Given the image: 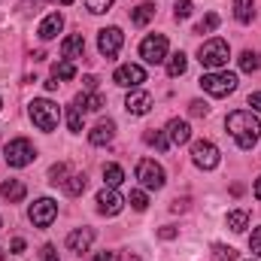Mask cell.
Wrapping results in <instances>:
<instances>
[{
	"label": "cell",
	"mask_w": 261,
	"mask_h": 261,
	"mask_svg": "<svg viewBox=\"0 0 261 261\" xmlns=\"http://www.w3.org/2000/svg\"><path fill=\"white\" fill-rule=\"evenodd\" d=\"M82 88L85 91H97V76H82Z\"/></svg>",
	"instance_id": "cell-42"
},
{
	"label": "cell",
	"mask_w": 261,
	"mask_h": 261,
	"mask_svg": "<svg viewBox=\"0 0 261 261\" xmlns=\"http://www.w3.org/2000/svg\"><path fill=\"white\" fill-rule=\"evenodd\" d=\"M0 195L6 197L9 203H18V200H24L28 189H24V182H21V179H6V182L0 186Z\"/></svg>",
	"instance_id": "cell-20"
},
{
	"label": "cell",
	"mask_w": 261,
	"mask_h": 261,
	"mask_svg": "<svg viewBox=\"0 0 261 261\" xmlns=\"http://www.w3.org/2000/svg\"><path fill=\"white\" fill-rule=\"evenodd\" d=\"M31 222L37 225V228H49L55 219H58V203L52 200V197H40L34 206H31Z\"/></svg>",
	"instance_id": "cell-9"
},
{
	"label": "cell",
	"mask_w": 261,
	"mask_h": 261,
	"mask_svg": "<svg viewBox=\"0 0 261 261\" xmlns=\"http://www.w3.org/2000/svg\"><path fill=\"white\" fill-rule=\"evenodd\" d=\"M113 6V0H85V9L91 12V15H100V12H107Z\"/></svg>",
	"instance_id": "cell-35"
},
{
	"label": "cell",
	"mask_w": 261,
	"mask_h": 261,
	"mask_svg": "<svg viewBox=\"0 0 261 261\" xmlns=\"http://www.w3.org/2000/svg\"><path fill=\"white\" fill-rule=\"evenodd\" d=\"M249 107L261 113V91H252V94H249Z\"/></svg>",
	"instance_id": "cell-43"
},
{
	"label": "cell",
	"mask_w": 261,
	"mask_h": 261,
	"mask_svg": "<svg viewBox=\"0 0 261 261\" xmlns=\"http://www.w3.org/2000/svg\"><path fill=\"white\" fill-rule=\"evenodd\" d=\"M61 28H64V18H61V12H49V15L40 21L37 34H40V40H55V37L61 34Z\"/></svg>",
	"instance_id": "cell-15"
},
{
	"label": "cell",
	"mask_w": 261,
	"mask_h": 261,
	"mask_svg": "<svg viewBox=\"0 0 261 261\" xmlns=\"http://www.w3.org/2000/svg\"><path fill=\"white\" fill-rule=\"evenodd\" d=\"M64 179H67V164H52L49 167V182L52 186H64Z\"/></svg>",
	"instance_id": "cell-31"
},
{
	"label": "cell",
	"mask_w": 261,
	"mask_h": 261,
	"mask_svg": "<svg viewBox=\"0 0 261 261\" xmlns=\"http://www.w3.org/2000/svg\"><path fill=\"white\" fill-rule=\"evenodd\" d=\"M52 76H55V79H73V76H76V64L67 61V58H61V61L52 64Z\"/></svg>",
	"instance_id": "cell-28"
},
{
	"label": "cell",
	"mask_w": 261,
	"mask_h": 261,
	"mask_svg": "<svg viewBox=\"0 0 261 261\" xmlns=\"http://www.w3.org/2000/svg\"><path fill=\"white\" fill-rule=\"evenodd\" d=\"M249 249H252V255H258L261 258V228L252 231V237H249Z\"/></svg>",
	"instance_id": "cell-37"
},
{
	"label": "cell",
	"mask_w": 261,
	"mask_h": 261,
	"mask_svg": "<svg viewBox=\"0 0 261 261\" xmlns=\"http://www.w3.org/2000/svg\"><path fill=\"white\" fill-rule=\"evenodd\" d=\"M140 58L146 64H164L167 61V37L164 34H149L140 43Z\"/></svg>",
	"instance_id": "cell-5"
},
{
	"label": "cell",
	"mask_w": 261,
	"mask_h": 261,
	"mask_svg": "<svg viewBox=\"0 0 261 261\" xmlns=\"http://www.w3.org/2000/svg\"><path fill=\"white\" fill-rule=\"evenodd\" d=\"M200 88L213 97H228L234 88H237V76L228 73V70H213V73H203L200 76Z\"/></svg>",
	"instance_id": "cell-3"
},
{
	"label": "cell",
	"mask_w": 261,
	"mask_h": 261,
	"mask_svg": "<svg viewBox=\"0 0 261 261\" xmlns=\"http://www.w3.org/2000/svg\"><path fill=\"white\" fill-rule=\"evenodd\" d=\"M176 234H179V231H176V228H170V225H164V228H158V237H161V240H173Z\"/></svg>",
	"instance_id": "cell-40"
},
{
	"label": "cell",
	"mask_w": 261,
	"mask_h": 261,
	"mask_svg": "<svg viewBox=\"0 0 261 261\" xmlns=\"http://www.w3.org/2000/svg\"><path fill=\"white\" fill-rule=\"evenodd\" d=\"M189 113H192V116H197V119H200V116H206V113H210V107H206L203 100H192V103H189Z\"/></svg>",
	"instance_id": "cell-38"
},
{
	"label": "cell",
	"mask_w": 261,
	"mask_h": 261,
	"mask_svg": "<svg viewBox=\"0 0 261 261\" xmlns=\"http://www.w3.org/2000/svg\"><path fill=\"white\" fill-rule=\"evenodd\" d=\"M113 137H116V122H97L88 130V143L91 146H107V143H113Z\"/></svg>",
	"instance_id": "cell-17"
},
{
	"label": "cell",
	"mask_w": 261,
	"mask_h": 261,
	"mask_svg": "<svg viewBox=\"0 0 261 261\" xmlns=\"http://www.w3.org/2000/svg\"><path fill=\"white\" fill-rule=\"evenodd\" d=\"M192 9H195V3H192V0H182V3H176V21L189 18V15H192Z\"/></svg>",
	"instance_id": "cell-36"
},
{
	"label": "cell",
	"mask_w": 261,
	"mask_h": 261,
	"mask_svg": "<svg viewBox=\"0 0 261 261\" xmlns=\"http://www.w3.org/2000/svg\"><path fill=\"white\" fill-rule=\"evenodd\" d=\"M219 21H222V18H219V15H216V12H206V15H203V18H200V21H197L195 34H213V31H216V28H219Z\"/></svg>",
	"instance_id": "cell-29"
},
{
	"label": "cell",
	"mask_w": 261,
	"mask_h": 261,
	"mask_svg": "<svg viewBox=\"0 0 261 261\" xmlns=\"http://www.w3.org/2000/svg\"><path fill=\"white\" fill-rule=\"evenodd\" d=\"M255 197H258V200H261V176H258V179H255Z\"/></svg>",
	"instance_id": "cell-47"
},
{
	"label": "cell",
	"mask_w": 261,
	"mask_h": 261,
	"mask_svg": "<svg viewBox=\"0 0 261 261\" xmlns=\"http://www.w3.org/2000/svg\"><path fill=\"white\" fill-rule=\"evenodd\" d=\"M31 122H34L40 130L52 134V130L58 128V122H61V110H58V103H52V100H46V97L31 100Z\"/></svg>",
	"instance_id": "cell-2"
},
{
	"label": "cell",
	"mask_w": 261,
	"mask_h": 261,
	"mask_svg": "<svg viewBox=\"0 0 261 261\" xmlns=\"http://www.w3.org/2000/svg\"><path fill=\"white\" fill-rule=\"evenodd\" d=\"M91 243H94V228H76V231L67 237V249H70V252H76V255L88 252V249H91Z\"/></svg>",
	"instance_id": "cell-13"
},
{
	"label": "cell",
	"mask_w": 261,
	"mask_h": 261,
	"mask_svg": "<svg viewBox=\"0 0 261 261\" xmlns=\"http://www.w3.org/2000/svg\"><path fill=\"white\" fill-rule=\"evenodd\" d=\"M225 128H228V134L237 140L240 149H252L261 137V122L249 113V110H234V113L225 119Z\"/></svg>",
	"instance_id": "cell-1"
},
{
	"label": "cell",
	"mask_w": 261,
	"mask_h": 261,
	"mask_svg": "<svg viewBox=\"0 0 261 261\" xmlns=\"http://www.w3.org/2000/svg\"><path fill=\"white\" fill-rule=\"evenodd\" d=\"M122 206H125V197L119 195L116 189L103 186V189L97 192V213H103V216H119Z\"/></svg>",
	"instance_id": "cell-12"
},
{
	"label": "cell",
	"mask_w": 261,
	"mask_h": 261,
	"mask_svg": "<svg viewBox=\"0 0 261 261\" xmlns=\"http://www.w3.org/2000/svg\"><path fill=\"white\" fill-rule=\"evenodd\" d=\"M55 88H58V79H55V76H52V79H49V82H46V91H55Z\"/></svg>",
	"instance_id": "cell-45"
},
{
	"label": "cell",
	"mask_w": 261,
	"mask_h": 261,
	"mask_svg": "<svg viewBox=\"0 0 261 261\" xmlns=\"http://www.w3.org/2000/svg\"><path fill=\"white\" fill-rule=\"evenodd\" d=\"M113 82L122 85V88H140V85L146 82V70H143L140 64H122L119 70H116Z\"/></svg>",
	"instance_id": "cell-11"
},
{
	"label": "cell",
	"mask_w": 261,
	"mask_h": 261,
	"mask_svg": "<svg viewBox=\"0 0 261 261\" xmlns=\"http://www.w3.org/2000/svg\"><path fill=\"white\" fill-rule=\"evenodd\" d=\"M213 255L219 261H237V249L234 246H222V243H216L213 246Z\"/></svg>",
	"instance_id": "cell-32"
},
{
	"label": "cell",
	"mask_w": 261,
	"mask_h": 261,
	"mask_svg": "<svg viewBox=\"0 0 261 261\" xmlns=\"http://www.w3.org/2000/svg\"><path fill=\"white\" fill-rule=\"evenodd\" d=\"M125 110H128L130 116H146L149 110H152V94L149 91H130L128 97H125Z\"/></svg>",
	"instance_id": "cell-14"
},
{
	"label": "cell",
	"mask_w": 261,
	"mask_h": 261,
	"mask_svg": "<svg viewBox=\"0 0 261 261\" xmlns=\"http://www.w3.org/2000/svg\"><path fill=\"white\" fill-rule=\"evenodd\" d=\"M246 225H249V213H246V210H234V213H228V228H231L234 234L246 231Z\"/></svg>",
	"instance_id": "cell-26"
},
{
	"label": "cell",
	"mask_w": 261,
	"mask_h": 261,
	"mask_svg": "<svg viewBox=\"0 0 261 261\" xmlns=\"http://www.w3.org/2000/svg\"><path fill=\"white\" fill-rule=\"evenodd\" d=\"M79 113H97L100 107H103V97L97 94V91H85V94H79L76 97V103H73Z\"/></svg>",
	"instance_id": "cell-19"
},
{
	"label": "cell",
	"mask_w": 261,
	"mask_h": 261,
	"mask_svg": "<svg viewBox=\"0 0 261 261\" xmlns=\"http://www.w3.org/2000/svg\"><path fill=\"white\" fill-rule=\"evenodd\" d=\"M43 261H61V258H58V249H55L52 243H46V246H43Z\"/></svg>",
	"instance_id": "cell-39"
},
{
	"label": "cell",
	"mask_w": 261,
	"mask_h": 261,
	"mask_svg": "<svg viewBox=\"0 0 261 261\" xmlns=\"http://www.w3.org/2000/svg\"><path fill=\"white\" fill-rule=\"evenodd\" d=\"M122 43H125L122 28H103L100 37H97V52H100L103 58H116L119 49H122Z\"/></svg>",
	"instance_id": "cell-10"
},
{
	"label": "cell",
	"mask_w": 261,
	"mask_h": 261,
	"mask_svg": "<svg viewBox=\"0 0 261 261\" xmlns=\"http://www.w3.org/2000/svg\"><path fill=\"white\" fill-rule=\"evenodd\" d=\"M21 252H24V240H21V237H15V240L9 243V255H21Z\"/></svg>",
	"instance_id": "cell-41"
},
{
	"label": "cell",
	"mask_w": 261,
	"mask_h": 261,
	"mask_svg": "<svg viewBox=\"0 0 261 261\" xmlns=\"http://www.w3.org/2000/svg\"><path fill=\"white\" fill-rule=\"evenodd\" d=\"M61 55H64L67 61H76V58H82V55H85V40H82V34L67 37L64 43H61Z\"/></svg>",
	"instance_id": "cell-18"
},
{
	"label": "cell",
	"mask_w": 261,
	"mask_h": 261,
	"mask_svg": "<svg viewBox=\"0 0 261 261\" xmlns=\"http://www.w3.org/2000/svg\"><path fill=\"white\" fill-rule=\"evenodd\" d=\"M186 67H189V58H186L182 52H176V55H170V61H167V76L176 79V76L186 73Z\"/></svg>",
	"instance_id": "cell-27"
},
{
	"label": "cell",
	"mask_w": 261,
	"mask_h": 261,
	"mask_svg": "<svg viewBox=\"0 0 261 261\" xmlns=\"http://www.w3.org/2000/svg\"><path fill=\"white\" fill-rule=\"evenodd\" d=\"M52 3H61V6H70V3H73V0H52Z\"/></svg>",
	"instance_id": "cell-48"
},
{
	"label": "cell",
	"mask_w": 261,
	"mask_h": 261,
	"mask_svg": "<svg viewBox=\"0 0 261 261\" xmlns=\"http://www.w3.org/2000/svg\"><path fill=\"white\" fill-rule=\"evenodd\" d=\"M88 261H113V252H107V249H103V252H94Z\"/></svg>",
	"instance_id": "cell-44"
},
{
	"label": "cell",
	"mask_w": 261,
	"mask_h": 261,
	"mask_svg": "<svg viewBox=\"0 0 261 261\" xmlns=\"http://www.w3.org/2000/svg\"><path fill=\"white\" fill-rule=\"evenodd\" d=\"M67 125H70L73 134H79V130H82V113H79L76 107H70V110H67Z\"/></svg>",
	"instance_id": "cell-34"
},
{
	"label": "cell",
	"mask_w": 261,
	"mask_h": 261,
	"mask_svg": "<svg viewBox=\"0 0 261 261\" xmlns=\"http://www.w3.org/2000/svg\"><path fill=\"white\" fill-rule=\"evenodd\" d=\"M258 67H261L258 52H249V49H246V52L240 55V70H243V73H255Z\"/></svg>",
	"instance_id": "cell-30"
},
{
	"label": "cell",
	"mask_w": 261,
	"mask_h": 261,
	"mask_svg": "<svg viewBox=\"0 0 261 261\" xmlns=\"http://www.w3.org/2000/svg\"><path fill=\"white\" fill-rule=\"evenodd\" d=\"M231 6H234V18L240 24H249L255 18V0H234Z\"/></svg>",
	"instance_id": "cell-21"
},
{
	"label": "cell",
	"mask_w": 261,
	"mask_h": 261,
	"mask_svg": "<svg viewBox=\"0 0 261 261\" xmlns=\"http://www.w3.org/2000/svg\"><path fill=\"white\" fill-rule=\"evenodd\" d=\"M152 18H155V6H152V3H140L137 9H130V21H134L137 28H146Z\"/></svg>",
	"instance_id": "cell-22"
},
{
	"label": "cell",
	"mask_w": 261,
	"mask_h": 261,
	"mask_svg": "<svg viewBox=\"0 0 261 261\" xmlns=\"http://www.w3.org/2000/svg\"><path fill=\"white\" fill-rule=\"evenodd\" d=\"M137 179H140L143 189L158 192V189H164V167L158 161H152V158H143L137 164Z\"/></svg>",
	"instance_id": "cell-7"
},
{
	"label": "cell",
	"mask_w": 261,
	"mask_h": 261,
	"mask_svg": "<svg viewBox=\"0 0 261 261\" xmlns=\"http://www.w3.org/2000/svg\"><path fill=\"white\" fill-rule=\"evenodd\" d=\"M122 261H140V255H134V252H125V255H122Z\"/></svg>",
	"instance_id": "cell-46"
},
{
	"label": "cell",
	"mask_w": 261,
	"mask_h": 261,
	"mask_svg": "<svg viewBox=\"0 0 261 261\" xmlns=\"http://www.w3.org/2000/svg\"><path fill=\"white\" fill-rule=\"evenodd\" d=\"M34 158H37V149H34V143L28 137H18V140H12L6 146V164L9 167H28Z\"/></svg>",
	"instance_id": "cell-6"
},
{
	"label": "cell",
	"mask_w": 261,
	"mask_h": 261,
	"mask_svg": "<svg viewBox=\"0 0 261 261\" xmlns=\"http://www.w3.org/2000/svg\"><path fill=\"white\" fill-rule=\"evenodd\" d=\"M192 161H195L200 170H216L222 158H219L216 143H210V140H197L195 146H192Z\"/></svg>",
	"instance_id": "cell-8"
},
{
	"label": "cell",
	"mask_w": 261,
	"mask_h": 261,
	"mask_svg": "<svg viewBox=\"0 0 261 261\" xmlns=\"http://www.w3.org/2000/svg\"><path fill=\"white\" fill-rule=\"evenodd\" d=\"M143 143H146V146H155L158 152H167V149H170V140H167V134H164V130H155V128L143 134Z\"/></svg>",
	"instance_id": "cell-23"
},
{
	"label": "cell",
	"mask_w": 261,
	"mask_h": 261,
	"mask_svg": "<svg viewBox=\"0 0 261 261\" xmlns=\"http://www.w3.org/2000/svg\"><path fill=\"white\" fill-rule=\"evenodd\" d=\"M103 182H107L110 189H119V186L125 182V170H122L119 164H107V167H103Z\"/></svg>",
	"instance_id": "cell-25"
},
{
	"label": "cell",
	"mask_w": 261,
	"mask_h": 261,
	"mask_svg": "<svg viewBox=\"0 0 261 261\" xmlns=\"http://www.w3.org/2000/svg\"><path fill=\"white\" fill-rule=\"evenodd\" d=\"M0 110H3V100H0Z\"/></svg>",
	"instance_id": "cell-49"
},
{
	"label": "cell",
	"mask_w": 261,
	"mask_h": 261,
	"mask_svg": "<svg viewBox=\"0 0 261 261\" xmlns=\"http://www.w3.org/2000/svg\"><path fill=\"white\" fill-rule=\"evenodd\" d=\"M228 58H231V49H228V43L225 40H206L203 46H200V52H197V61L206 67V70H222V67L228 64Z\"/></svg>",
	"instance_id": "cell-4"
},
{
	"label": "cell",
	"mask_w": 261,
	"mask_h": 261,
	"mask_svg": "<svg viewBox=\"0 0 261 261\" xmlns=\"http://www.w3.org/2000/svg\"><path fill=\"white\" fill-rule=\"evenodd\" d=\"M167 140H170L173 146H186V143L192 140V128H189V122H182V119H170V122H167Z\"/></svg>",
	"instance_id": "cell-16"
},
{
	"label": "cell",
	"mask_w": 261,
	"mask_h": 261,
	"mask_svg": "<svg viewBox=\"0 0 261 261\" xmlns=\"http://www.w3.org/2000/svg\"><path fill=\"white\" fill-rule=\"evenodd\" d=\"M85 186H88L85 173H73V176H67V179H64V186H61V189H64L70 197H79L82 192H85Z\"/></svg>",
	"instance_id": "cell-24"
},
{
	"label": "cell",
	"mask_w": 261,
	"mask_h": 261,
	"mask_svg": "<svg viewBox=\"0 0 261 261\" xmlns=\"http://www.w3.org/2000/svg\"><path fill=\"white\" fill-rule=\"evenodd\" d=\"M128 203L137 210V213H143V210L149 206V197H146V192H130V195H128Z\"/></svg>",
	"instance_id": "cell-33"
}]
</instances>
